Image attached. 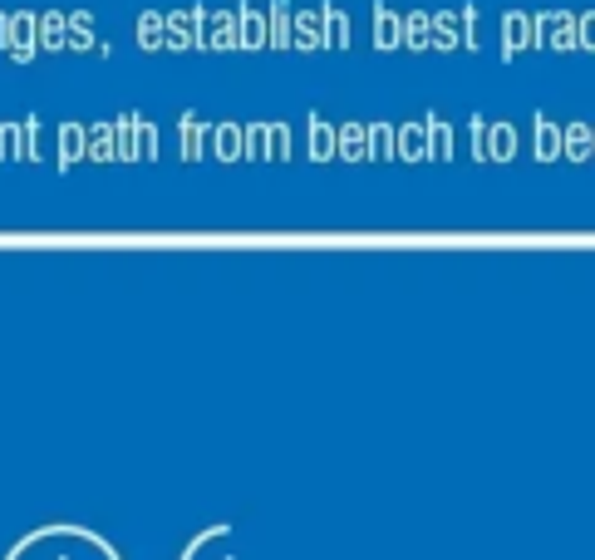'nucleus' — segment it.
Listing matches in <instances>:
<instances>
[{
    "instance_id": "f257e3e1",
    "label": "nucleus",
    "mask_w": 595,
    "mask_h": 560,
    "mask_svg": "<svg viewBox=\"0 0 595 560\" xmlns=\"http://www.w3.org/2000/svg\"><path fill=\"white\" fill-rule=\"evenodd\" d=\"M0 50H10V59H25L40 50V15H30V10H10L5 15V25H0Z\"/></svg>"
},
{
    "instance_id": "f03ea898",
    "label": "nucleus",
    "mask_w": 595,
    "mask_h": 560,
    "mask_svg": "<svg viewBox=\"0 0 595 560\" xmlns=\"http://www.w3.org/2000/svg\"><path fill=\"white\" fill-rule=\"evenodd\" d=\"M202 50H241L237 10H207V20H202Z\"/></svg>"
},
{
    "instance_id": "7ed1b4c3",
    "label": "nucleus",
    "mask_w": 595,
    "mask_h": 560,
    "mask_svg": "<svg viewBox=\"0 0 595 560\" xmlns=\"http://www.w3.org/2000/svg\"><path fill=\"white\" fill-rule=\"evenodd\" d=\"M202 20H207V10H173L168 15V50H202Z\"/></svg>"
},
{
    "instance_id": "20e7f679",
    "label": "nucleus",
    "mask_w": 595,
    "mask_h": 560,
    "mask_svg": "<svg viewBox=\"0 0 595 560\" xmlns=\"http://www.w3.org/2000/svg\"><path fill=\"white\" fill-rule=\"evenodd\" d=\"M212 153H217L222 163L246 158V123H217V128H212Z\"/></svg>"
},
{
    "instance_id": "39448f33",
    "label": "nucleus",
    "mask_w": 595,
    "mask_h": 560,
    "mask_svg": "<svg viewBox=\"0 0 595 560\" xmlns=\"http://www.w3.org/2000/svg\"><path fill=\"white\" fill-rule=\"evenodd\" d=\"M178 138H182V158H207L212 153V128L202 118H192V113L178 123Z\"/></svg>"
},
{
    "instance_id": "423d86ee",
    "label": "nucleus",
    "mask_w": 595,
    "mask_h": 560,
    "mask_svg": "<svg viewBox=\"0 0 595 560\" xmlns=\"http://www.w3.org/2000/svg\"><path fill=\"white\" fill-rule=\"evenodd\" d=\"M79 158H89V128H84V123H64L60 128V168H74Z\"/></svg>"
},
{
    "instance_id": "0eeeda50",
    "label": "nucleus",
    "mask_w": 595,
    "mask_h": 560,
    "mask_svg": "<svg viewBox=\"0 0 595 560\" xmlns=\"http://www.w3.org/2000/svg\"><path fill=\"white\" fill-rule=\"evenodd\" d=\"M138 45L143 50H168V15L163 10H143L138 15Z\"/></svg>"
},
{
    "instance_id": "6e6552de",
    "label": "nucleus",
    "mask_w": 595,
    "mask_h": 560,
    "mask_svg": "<svg viewBox=\"0 0 595 560\" xmlns=\"http://www.w3.org/2000/svg\"><path fill=\"white\" fill-rule=\"evenodd\" d=\"M40 50H69V15L64 10L40 15Z\"/></svg>"
},
{
    "instance_id": "1a4fd4ad",
    "label": "nucleus",
    "mask_w": 595,
    "mask_h": 560,
    "mask_svg": "<svg viewBox=\"0 0 595 560\" xmlns=\"http://www.w3.org/2000/svg\"><path fill=\"white\" fill-rule=\"evenodd\" d=\"M237 15H241V50H266V40H271L266 10H237Z\"/></svg>"
},
{
    "instance_id": "9d476101",
    "label": "nucleus",
    "mask_w": 595,
    "mask_h": 560,
    "mask_svg": "<svg viewBox=\"0 0 595 560\" xmlns=\"http://www.w3.org/2000/svg\"><path fill=\"white\" fill-rule=\"evenodd\" d=\"M89 158H94V163L119 158V133H114V123H89Z\"/></svg>"
},
{
    "instance_id": "9b49d317",
    "label": "nucleus",
    "mask_w": 595,
    "mask_h": 560,
    "mask_svg": "<svg viewBox=\"0 0 595 560\" xmlns=\"http://www.w3.org/2000/svg\"><path fill=\"white\" fill-rule=\"evenodd\" d=\"M138 113H123L119 123H114V133H119V163H133L138 158Z\"/></svg>"
},
{
    "instance_id": "f8f14e48",
    "label": "nucleus",
    "mask_w": 595,
    "mask_h": 560,
    "mask_svg": "<svg viewBox=\"0 0 595 560\" xmlns=\"http://www.w3.org/2000/svg\"><path fill=\"white\" fill-rule=\"evenodd\" d=\"M69 50H94V20L84 10L69 15Z\"/></svg>"
},
{
    "instance_id": "ddd939ff",
    "label": "nucleus",
    "mask_w": 595,
    "mask_h": 560,
    "mask_svg": "<svg viewBox=\"0 0 595 560\" xmlns=\"http://www.w3.org/2000/svg\"><path fill=\"white\" fill-rule=\"evenodd\" d=\"M291 45H300V50H315V45H320V10H305V15H300Z\"/></svg>"
},
{
    "instance_id": "4468645a",
    "label": "nucleus",
    "mask_w": 595,
    "mask_h": 560,
    "mask_svg": "<svg viewBox=\"0 0 595 560\" xmlns=\"http://www.w3.org/2000/svg\"><path fill=\"white\" fill-rule=\"evenodd\" d=\"M291 40H296V35H291V10H286V5H276V10H271V45H276V50H286Z\"/></svg>"
},
{
    "instance_id": "2eb2a0df",
    "label": "nucleus",
    "mask_w": 595,
    "mask_h": 560,
    "mask_svg": "<svg viewBox=\"0 0 595 560\" xmlns=\"http://www.w3.org/2000/svg\"><path fill=\"white\" fill-rule=\"evenodd\" d=\"M40 123L30 118V123H20V138H15V158H35L40 153V133H35Z\"/></svg>"
},
{
    "instance_id": "dca6fc26",
    "label": "nucleus",
    "mask_w": 595,
    "mask_h": 560,
    "mask_svg": "<svg viewBox=\"0 0 595 560\" xmlns=\"http://www.w3.org/2000/svg\"><path fill=\"white\" fill-rule=\"evenodd\" d=\"M266 153H271V158H286V153H291V133H286V123H266Z\"/></svg>"
},
{
    "instance_id": "f3484780",
    "label": "nucleus",
    "mask_w": 595,
    "mask_h": 560,
    "mask_svg": "<svg viewBox=\"0 0 595 560\" xmlns=\"http://www.w3.org/2000/svg\"><path fill=\"white\" fill-rule=\"evenodd\" d=\"M246 158H266V123H246Z\"/></svg>"
},
{
    "instance_id": "a211bd4d",
    "label": "nucleus",
    "mask_w": 595,
    "mask_h": 560,
    "mask_svg": "<svg viewBox=\"0 0 595 560\" xmlns=\"http://www.w3.org/2000/svg\"><path fill=\"white\" fill-rule=\"evenodd\" d=\"M15 138H20V123H0V163H15Z\"/></svg>"
},
{
    "instance_id": "6ab92c4d",
    "label": "nucleus",
    "mask_w": 595,
    "mask_h": 560,
    "mask_svg": "<svg viewBox=\"0 0 595 560\" xmlns=\"http://www.w3.org/2000/svg\"><path fill=\"white\" fill-rule=\"evenodd\" d=\"M138 158H158V133H153V123H138Z\"/></svg>"
},
{
    "instance_id": "aec40b11",
    "label": "nucleus",
    "mask_w": 595,
    "mask_h": 560,
    "mask_svg": "<svg viewBox=\"0 0 595 560\" xmlns=\"http://www.w3.org/2000/svg\"><path fill=\"white\" fill-rule=\"evenodd\" d=\"M315 133H310V148H315V158H325L330 153V133H325V123H310Z\"/></svg>"
},
{
    "instance_id": "412c9836",
    "label": "nucleus",
    "mask_w": 595,
    "mask_h": 560,
    "mask_svg": "<svg viewBox=\"0 0 595 560\" xmlns=\"http://www.w3.org/2000/svg\"><path fill=\"white\" fill-rule=\"evenodd\" d=\"M340 148H345V153H359V128H350V133L340 138Z\"/></svg>"
}]
</instances>
